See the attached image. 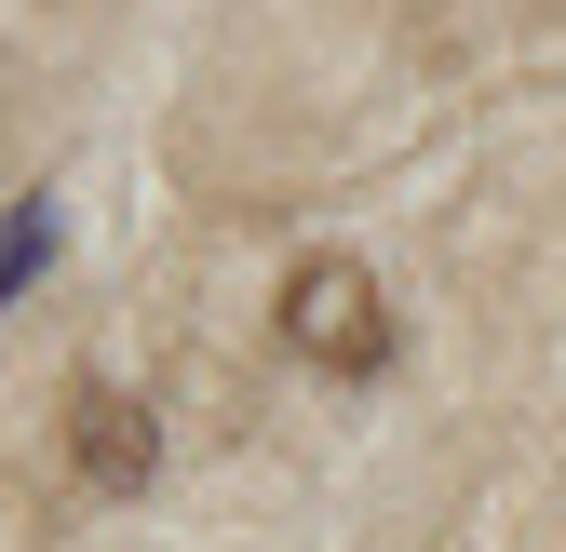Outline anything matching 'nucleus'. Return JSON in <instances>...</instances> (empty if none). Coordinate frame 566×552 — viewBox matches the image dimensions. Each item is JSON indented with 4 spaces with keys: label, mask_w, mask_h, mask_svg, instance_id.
Masks as SVG:
<instances>
[{
    "label": "nucleus",
    "mask_w": 566,
    "mask_h": 552,
    "mask_svg": "<svg viewBox=\"0 0 566 552\" xmlns=\"http://www.w3.org/2000/svg\"><path fill=\"white\" fill-rule=\"evenodd\" d=\"M270 323H283V351H297L311 378H378L391 364V297H378L365 256H297Z\"/></svg>",
    "instance_id": "f257e3e1"
},
{
    "label": "nucleus",
    "mask_w": 566,
    "mask_h": 552,
    "mask_svg": "<svg viewBox=\"0 0 566 552\" xmlns=\"http://www.w3.org/2000/svg\"><path fill=\"white\" fill-rule=\"evenodd\" d=\"M67 458H82V486H95V499H135V486L163 471V418H149L135 391L82 378V391H67Z\"/></svg>",
    "instance_id": "f03ea898"
}]
</instances>
